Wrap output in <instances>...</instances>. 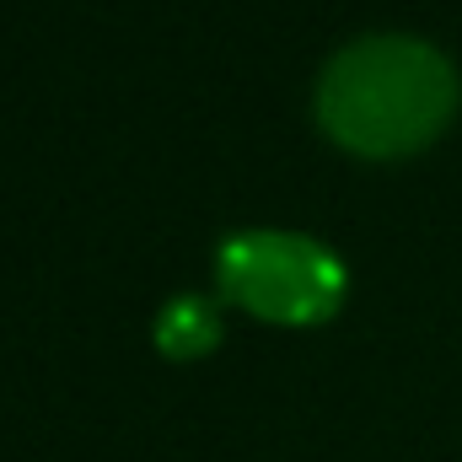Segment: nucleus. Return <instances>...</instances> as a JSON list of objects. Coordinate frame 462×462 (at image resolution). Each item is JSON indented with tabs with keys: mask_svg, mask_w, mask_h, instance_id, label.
<instances>
[{
	"mask_svg": "<svg viewBox=\"0 0 462 462\" xmlns=\"http://www.w3.org/2000/svg\"><path fill=\"white\" fill-rule=\"evenodd\" d=\"M452 60L409 32H371L345 43L312 92L323 134L365 162H393L425 151L457 114Z\"/></svg>",
	"mask_w": 462,
	"mask_h": 462,
	"instance_id": "1",
	"label": "nucleus"
},
{
	"mask_svg": "<svg viewBox=\"0 0 462 462\" xmlns=\"http://www.w3.org/2000/svg\"><path fill=\"white\" fill-rule=\"evenodd\" d=\"M216 269L231 301L263 323H328L345 301V263L296 231H236L221 242Z\"/></svg>",
	"mask_w": 462,
	"mask_h": 462,
	"instance_id": "2",
	"label": "nucleus"
},
{
	"mask_svg": "<svg viewBox=\"0 0 462 462\" xmlns=\"http://www.w3.org/2000/svg\"><path fill=\"white\" fill-rule=\"evenodd\" d=\"M221 339V323H216V312L205 307V301H172L167 312H162V328H156V345L167 349L172 360H199L205 349H216Z\"/></svg>",
	"mask_w": 462,
	"mask_h": 462,
	"instance_id": "3",
	"label": "nucleus"
}]
</instances>
